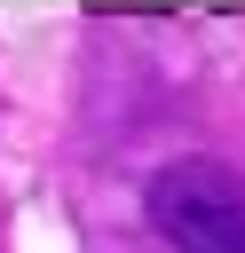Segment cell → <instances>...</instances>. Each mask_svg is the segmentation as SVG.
Segmentation results:
<instances>
[{
    "label": "cell",
    "instance_id": "cell-1",
    "mask_svg": "<svg viewBox=\"0 0 245 253\" xmlns=\"http://www.w3.org/2000/svg\"><path fill=\"white\" fill-rule=\"evenodd\" d=\"M142 221L166 253H245V166L190 150L142 182Z\"/></svg>",
    "mask_w": 245,
    "mask_h": 253
}]
</instances>
